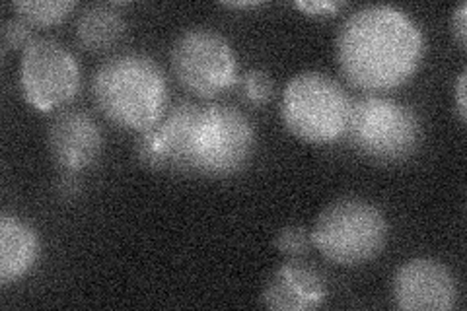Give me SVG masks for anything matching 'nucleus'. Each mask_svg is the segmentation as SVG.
Instances as JSON below:
<instances>
[{
	"mask_svg": "<svg viewBox=\"0 0 467 311\" xmlns=\"http://www.w3.org/2000/svg\"><path fill=\"white\" fill-rule=\"evenodd\" d=\"M451 27H454V34L460 41V46L465 47V43H467V5L465 3H462L456 8L454 16H451Z\"/></svg>",
	"mask_w": 467,
	"mask_h": 311,
	"instance_id": "19",
	"label": "nucleus"
},
{
	"mask_svg": "<svg viewBox=\"0 0 467 311\" xmlns=\"http://www.w3.org/2000/svg\"><path fill=\"white\" fill-rule=\"evenodd\" d=\"M327 288L321 275L304 263H285L276 269L261 292V304L269 309H314L326 300Z\"/></svg>",
	"mask_w": 467,
	"mask_h": 311,
	"instance_id": "11",
	"label": "nucleus"
},
{
	"mask_svg": "<svg viewBox=\"0 0 467 311\" xmlns=\"http://www.w3.org/2000/svg\"><path fill=\"white\" fill-rule=\"evenodd\" d=\"M242 90L247 101L252 103H267L273 98L275 84L269 77V72L261 68H252L244 74Z\"/></svg>",
	"mask_w": 467,
	"mask_h": 311,
	"instance_id": "16",
	"label": "nucleus"
},
{
	"mask_svg": "<svg viewBox=\"0 0 467 311\" xmlns=\"http://www.w3.org/2000/svg\"><path fill=\"white\" fill-rule=\"evenodd\" d=\"M420 26L398 6L367 5L350 12L335 36V57L348 84L391 90L413 77L425 57Z\"/></svg>",
	"mask_w": 467,
	"mask_h": 311,
	"instance_id": "2",
	"label": "nucleus"
},
{
	"mask_svg": "<svg viewBox=\"0 0 467 311\" xmlns=\"http://www.w3.org/2000/svg\"><path fill=\"white\" fill-rule=\"evenodd\" d=\"M345 135L364 158L396 164L417 150L422 125L411 108L396 99L362 96L350 103Z\"/></svg>",
	"mask_w": 467,
	"mask_h": 311,
	"instance_id": "5",
	"label": "nucleus"
},
{
	"mask_svg": "<svg viewBox=\"0 0 467 311\" xmlns=\"http://www.w3.org/2000/svg\"><path fill=\"white\" fill-rule=\"evenodd\" d=\"M259 3H228L226 6H232V8H252V6H257Z\"/></svg>",
	"mask_w": 467,
	"mask_h": 311,
	"instance_id": "21",
	"label": "nucleus"
},
{
	"mask_svg": "<svg viewBox=\"0 0 467 311\" xmlns=\"http://www.w3.org/2000/svg\"><path fill=\"white\" fill-rule=\"evenodd\" d=\"M12 8L29 24L53 26L67 20L77 5L72 0H20Z\"/></svg>",
	"mask_w": 467,
	"mask_h": 311,
	"instance_id": "14",
	"label": "nucleus"
},
{
	"mask_svg": "<svg viewBox=\"0 0 467 311\" xmlns=\"http://www.w3.org/2000/svg\"><path fill=\"white\" fill-rule=\"evenodd\" d=\"M343 6V3H333V0H308V3H296V8L312 14V16H327V14L337 12Z\"/></svg>",
	"mask_w": 467,
	"mask_h": 311,
	"instance_id": "18",
	"label": "nucleus"
},
{
	"mask_svg": "<svg viewBox=\"0 0 467 311\" xmlns=\"http://www.w3.org/2000/svg\"><path fill=\"white\" fill-rule=\"evenodd\" d=\"M39 257L36 230L18 216H0V285L8 286L34 269Z\"/></svg>",
	"mask_w": 467,
	"mask_h": 311,
	"instance_id": "12",
	"label": "nucleus"
},
{
	"mask_svg": "<svg viewBox=\"0 0 467 311\" xmlns=\"http://www.w3.org/2000/svg\"><path fill=\"white\" fill-rule=\"evenodd\" d=\"M391 295L403 311H448L456 307L458 283L441 261L417 257L400 264L391 280Z\"/></svg>",
	"mask_w": 467,
	"mask_h": 311,
	"instance_id": "9",
	"label": "nucleus"
},
{
	"mask_svg": "<svg viewBox=\"0 0 467 311\" xmlns=\"http://www.w3.org/2000/svg\"><path fill=\"white\" fill-rule=\"evenodd\" d=\"M127 22L113 5H92L80 12L77 39L86 51H109L125 37Z\"/></svg>",
	"mask_w": 467,
	"mask_h": 311,
	"instance_id": "13",
	"label": "nucleus"
},
{
	"mask_svg": "<svg viewBox=\"0 0 467 311\" xmlns=\"http://www.w3.org/2000/svg\"><path fill=\"white\" fill-rule=\"evenodd\" d=\"M101 130L90 115L80 109L58 113L47 130V146L53 160L65 170L90 166L101 150Z\"/></svg>",
	"mask_w": 467,
	"mask_h": 311,
	"instance_id": "10",
	"label": "nucleus"
},
{
	"mask_svg": "<svg viewBox=\"0 0 467 311\" xmlns=\"http://www.w3.org/2000/svg\"><path fill=\"white\" fill-rule=\"evenodd\" d=\"M312 247V232L304 226H286L275 235V249L290 259H300L308 255Z\"/></svg>",
	"mask_w": 467,
	"mask_h": 311,
	"instance_id": "15",
	"label": "nucleus"
},
{
	"mask_svg": "<svg viewBox=\"0 0 467 311\" xmlns=\"http://www.w3.org/2000/svg\"><path fill=\"white\" fill-rule=\"evenodd\" d=\"M0 36H3V53L20 49V47L26 49L29 43L34 41L32 27H29V22L24 18L5 20L3 29H0Z\"/></svg>",
	"mask_w": 467,
	"mask_h": 311,
	"instance_id": "17",
	"label": "nucleus"
},
{
	"mask_svg": "<svg viewBox=\"0 0 467 311\" xmlns=\"http://www.w3.org/2000/svg\"><path fill=\"white\" fill-rule=\"evenodd\" d=\"M92 92L106 119L139 132L162 119L168 101L162 68L140 53H121L101 63L94 74Z\"/></svg>",
	"mask_w": 467,
	"mask_h": 311,
	"instance_id": "3",
	"label": "nucleus"
},
{
	"mask_svg": "<svg viewBox=\"0 0 467 311\" xmlns=\"http://www.w3.org/2000/svg\"><path fill=\"white\" fill-rule=\"evenodd\" d=\"M312 240L327 261L355 266L374 259L384 249L388 222L374 202L343 197L319 213Z\"/></svg>",
	"mask_w": 467,
	"mask_h": 311,
	"instance_id": "6",
	"label": "nucleus"
},
{
	"mask_svg": "<svg viewBox=\"0 0 467 311\" xmlns=\"http://www.w3.org/2000/svg\"><path fill=\"white\" fill-rule=\"evenodd\" d=\"M171 68L189 92L213 98L238 78V57L230 41L211 27H189L175 39Z\"/></svg>",
	"mask_w": 467,
	"mask_h": 311,
	"instance_id": "7",
	"label": "nucleus"
},
{
	"mask_svg": "<svg viewBox=\"0 0 467 311\" xmlns=\"http://www.w3.org/2000/svg\"><path fill=\"white\" fill-rule=\"evenodd\" d=\"M20 88L29 106L51 111L65 106L80 88V67L63 43L37 37L20 58Z\"/></svg>",
	"mask_w": 467,
	"mask_h": 311,
	"instance_id": "8",
	"label": "nucleus"
},
{
	"mask_svg": "<svg viewBox=\"0 0 467 311\" xmlns=\"http://www.w3.org/2000/svg\"><path fill=\"white\" fill-rule=\"evenodd\" d=\"M465 82H467V72L463 70L460 77H458V82H456V109H458V115L462 123H465L467 119V103H465Z\"/></svg>",
	"mask_w": 467,
	"mask_h": 311,
	"instance_id": "20",
	"label": "nucleus"
},
{
	"mask_svg": "<svg viewBox=\"0 0 467 311\" xmlns=\"http://www.w3.org/2000/svg\"><path fill=\"white\" fill-rule=\"evenodd\" d=\"M350 103L353 99L329 74L304 70L285 86L281 117L296 139L310 144H329L345 135Z\"/></svg>",
	"mask_w": 467,
	"mask_h": 311,
	"instance_id": "4",
	"label": "nucleus"
},
{
	"mask_svg": "<svg viewBox=\"0 0 467 311\" xmlns=\"http://www.w3.org/2000/svg\"><path fill=\"white\" fill-rule=\"evenodd\" d=\"M255 148L252 121L228 103L180 101L137 140L144 166L209 177L242 171Z\"/></svg>",
	"mask_w": 467,
	"mask_h": 311,
	"instance_id": "1",
	"label": "nucleus"
}]
</instances>
